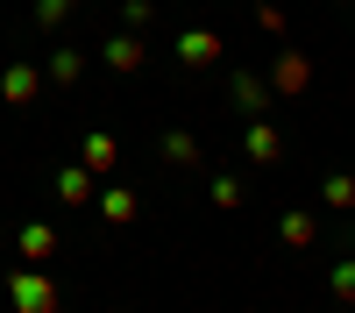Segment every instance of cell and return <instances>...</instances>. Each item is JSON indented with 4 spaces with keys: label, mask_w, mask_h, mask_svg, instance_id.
<instances>
[{
    "label": "cell",
    "mask_w": 355,
    "mask_h": 313,
    "mask_svg": "<svg viewBox=\"0 0 355 313\" xmlns=\"http://www.w3.org/2000/svg\"><path fill=\"white\" fill-rule=\"evenodd\" d=\"M8 299H15V313H64V292H57V278L43 264L8 271Z\"/></svg>",
    "instance_id": "obj_1"
},
{
    "label": "cell",
    "mask_w": 355,
    "mask_h": 313,
    "mask_svg": "<svg viewBox=\"0 0 355 313\" xmlns=\"http://www.w3.org/2000/svg\"><path fill=\"white\" fill-rule=\"evenodd\" d=\"M171 50H178V65H185V71H214L220 57H227V36H220V28H185Z\"/></svg>",
    "instance_id": "obj_2"
},
{
    "label": "cell",
    "mask_w": 355,
    "mask_h": 313,
    "mask_svg": "<svg viewBox=\"0 0 355 313\" xmlns=\"http://www.w3.org/2000/svg\"><path fill=\"white\" fill-rule=\"evenodd\" d=\"M306 85H313V57H306V50H277V65H270V93H277V100H299Z\"/></svg>",
    "instance_id": "obj_3"
},
{
    "label": "cell",
    "mask_w": 355,
    "mask_h": 313,
    "mask_svg": "<svg viewBox=\"0 0 355 313\" xmlns=\"http://www.w3.org/2000/svg\"><path fill=\"white\" fill-rule=\"evenodd\" d=\"M227 100H234V114H249V121H263V107H270L277 93H270V78H256V71H234Z\"/></svg>",
    "instance_id": "obj_4"
},
{
    "label": "cell",
    "mask_w": 355,
    "mask_h": 313,
    "mask_svg": "<svg viewBox=\"0 0 355 313\" xmlns=\"http://www.w3.org/2000/svg\"><path fill=\"white\" fill-rule=\"evenodd\" d=\"M100 65L128 78V71H142V65H150V43H142V36H135V28H121V36H114V43L100 50Z\"/></svg>",
    "instance_id": "obj_5"
},
{
    "label": "cell",
    "mask_w": 355,
    "mask_h": 313,
    "mask_svg": "<svg viewBox=\"0 0 355 313\" xmlns=\"http://www.w3.org/2000/svg\"><path fill=\"white\" fill-rule=\"evenodd\" d=\"M0 100H8V107H36L43 100V71L36 65H8V71H0Z\"/></svg>",
    "instance_id": "obj_6"
},
{
    "label": "cell",
    "mask_w": 355,
    "mask_h": 313,
    "mask_svg": "<svg viewBox=\"0 0 355 313\" xmlns=\"http://www.w3.org/2000/svg\"><path fill=\"white\" fill-rule=\"evenodd\" d=\"M15 256H21V264H50V256H57V228L50 221H21L15 228Z\"/></svg>",
    "instance_id": "obj_7"
},
{
    "label": "cell",
    "mask_w": 355,
    "mask_h": 313,
    "mask_svg": "<svg viewBox=\"0 0 355 313\" xmlns=\"http://www.w3.org/2000/svg\"><path fill=\"white\" fill-rule=\"evenodd\" d=\"M242 157H249V164H284V128L249 121V128H242Z\"/></svg>",
    "instance_id": "obj_8"
},
{
    "label": "cell",
    "mask_w": 355,
    "mask_h": 313,
    "mask_svg": "<svg viewBox=\"0 0 355 313\" xmlns=\"http://www.w3.org/2000/svg\"><path fill=\"white\" fill-rule=\"evenodd\" d=\"M157 157H164L171 171H199V164H206V157H199V135H192V128H164V135H157Z\"/></svg>",
    "instance_id": "obj_9"
},
{
    "label": "cell",
    "mask_w": 355,
    "mask_h": 313,
    "mask_svg": "<svg viewBox=\"0 0 355 313\" xmlns=\"http://www.w3.org/2000/svg\"><path fill=\"white\" fill-rule=\"evenodd\" d=\"M78 164L93 171V178H107V171L121 164V142H114V128H93V135H85V142H78Z\"/></svg>",
    "instance_id": "obj_10"
},
{
    "label": "cell",
    "mask_w": 355,
    "mask_h": 313,
    "mask_svg": "<svg viewBox=\"0 0 355 313\" xmlns=\"http://www.w3.org/2000/svg\"><path fill=\"white\" fill-rule=\"evenodd\" d=\"M93 207H100V221H107V228H128V221L142 214V199H135V185H107Z\"/></svg>",
    "instance_id": "obj_11"
},
{
    "label": "cell",
    "mask_w": 355,
    "mask_h": 313,
    "mask_svg": "<svg viewBox=\"0 0 355 313\" xmlns=\"http://www.w3.org/2000/svg\"><path fill=\"white\" fill-rule=\"evenodd\" d=\"M57 199H64V207H93V199H100L93 171H85V164H64V171H57Z\"/></svg>",
    "instance_id": "obj_12"
},
{
    "label": "cell",
    "mask_w": 355,
    "mask_h": 313,
    "mask_svg": "<svg viewBox=\"0 0 355 313\" xmlns=\"http://www.w3.org/2000/svg\"><path fill=\"white\" fill-rule=\"evenodd\" d=\"M277 242H284V249H313V242H320V214H306V207H291V214L277 221Z\"/></svg>",
    "instance_id": "obj_13"
},
{
    "label": "cell",
    "mask_w": 355,
    "mask_h": 313,
    "mask_svg": "<svg viewBox=\"0 0 355 313\" xmlns=\"http://www.w3.org/2000/svg\"><path fill=\"white\" fill-rule=\"evenodd\" d=\"M43 78H50V85H78V78H85V57H78L71 43H57L50 65H43Z\"/></svg>",
    "instance_id": "obj_14"
},
{
    "label": "cell",
    "mask_w": 355,
    "mask_h": 313,
    "mask_svg": "<svg viewBox=\"0 0 355 313\" xmlns=\"http://www.w3.org/2000/svg\"><path fill=\"white\" fill-rule=\"evenodd\" d=\"M320 199H327L334 214H355V171H327V178H320Z\"/></svg>",
    "instance_id": "obj_15"
},
{
    "label": "cell",
    "mask_w": 355,
    "mask_h": 313,
    "mask_svg": "<svg viewBox=\"0 0 355 313\" xmlns=\"http://www.w3.org/2000/svg\"><path fill=\"white\" fill-rule=\"evenodd\" d=\"M206 199H214L220 214H234V207H242V178H234V171H220V178L206 185Z\"/></svg>",
    "instance_id": "obj_16"
},
{
    "label": "cell",
    "mask_w": 355,
    "mask_h": 313,
    "mask_svg": "<svg viewBox=\"0 0 355 313\" xmlns=\"http://www.w3.org/2000/svg\"><path fill=\"white\" fill-rule=\"evenodd\" d=\"M327 292H334L341 306H355V256H348V264H334V271H327Z\"/></svg>",
    "instance_id": "obj_17"
},
{
    "label": "cell",
    "mask_w": 355,
    "mask_h": 313,
    "mask_svg": "<svg viewBox=\"0 0 355 313\" xmlns=\"http://www.w3.org/2000/svg\"><path fill=\"white\" fill-rule=\"evenodd\" d=\"M150 15H157V0H121V28H135V36L150 28Z\"/></svg>",
    "instance_id": "obj_18"
},
{
    "label": "cell",
    "mask_w": 355,
    "mask_h": 313,
    "mask_svg": "<svg viewBox=\"0 0 355 313\" xmlns=\"http://www.w3.org/2000/svg\"><path fill=\"white\" fill-rule=\"evenodd\" d=\"M71 8H78V0H36V28H64Z\"/></svg>",
    "instance_id": "obj_19"
},
{
    "label": "cell",
    "mask_w": 355,
    "mask_h": 313,
    "mask_svg": "<svg viewBox=\"0 0 355 313\" xmlns=\"http://www.w3.org/2000/svg\"><path fill=\"white\" fill-rule=\"evenodd\" d=\"M214 8H227V0H214Z\"/></svg>",
    "instance_id": "obj_20"
}]
</instances>
